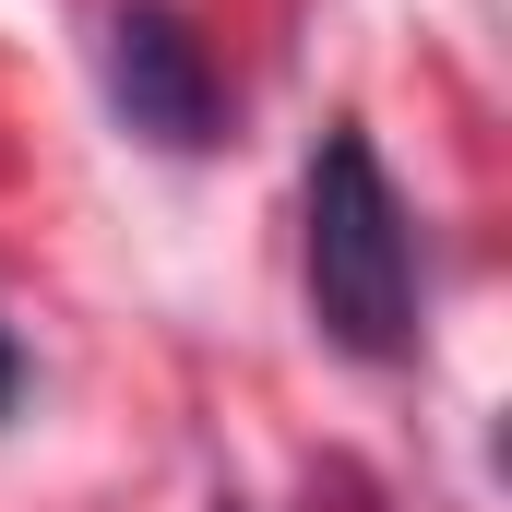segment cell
Returning a JSON list of instances; mask_svg holds the SVG:
<instances>
[{"instance_id": "277c9868", "label": "cell", "mask_w": 512, "mask_h": 512, "mask_svg": "<svg viewBox=\"0 0 512 512\" xmlns=\"http://www.w3.org/2000/svg\"><path fill=\"white\" fill-rule=\"evenodd\" d=\"M215 512H239V501H215Z\"/></svg>"}, {"instance_id": "3957f363", "label": "cell", "mask_w": 512, "mask_h": 512, "mask_svg": "<svg viewBox=\"0 0 512 512\" xmlns=\"http://www.w3.org/2000/svg\"><path fill=\"white\" fill-rule=\"evenodd\" d=\"M12 405H24V334L0 322V417H12Z\"/></svg>"}, {"instance_id": "6da1fadb", "label": "cell", "mask_w": 512, "mask_h": 512, "mask_svg": "<svg viewBox=\"0 0 512 512\" xmlns=\"http://www.w3.org/2000/svg\"><path fill=\"white\" fill-rule=\"evenodd\" d=\"M298 274H310V322L346 358H417V227L393 191L382 143L358 120H334L310 143V191H298Z\"/></svg>"}, {"instance_id": "7a4b0ae2", "label": "cell", "mask_w": 512, "mask_h": 512, "mask_svg": "<svg viewBox=\"0 0 512 512\" xmlns=\"http://www.w3.org/2000/svg\"><path fill=\"white\" fill-rule=\"evenodd\" d=\"M108 108L155 155H215L227 143V72L179 0H120L108 12Z\"/></svg>"}]
</instances>
